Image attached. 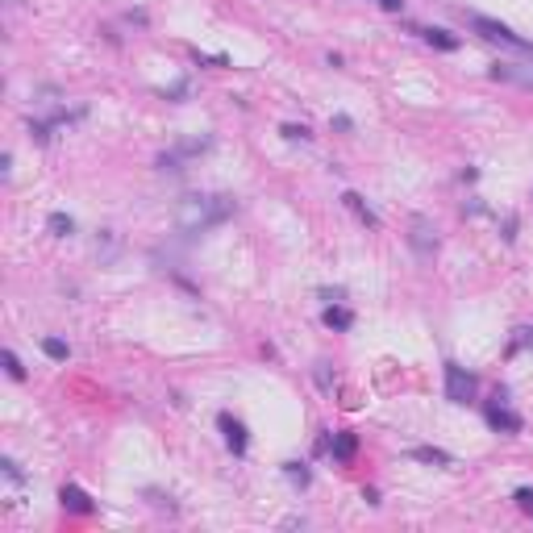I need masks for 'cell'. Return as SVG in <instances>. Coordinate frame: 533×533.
Listing matches in <instances>:
<instances>
[{"label": "cell", "mask_w": 533, "mask_h": 533, "mask_svg": "<svg viewBox=\"0 0 533 533\" xmlns=\"http://www.w3.org/2000/svg\"><path fill=\"white\" fill-rule=\"evenodd\" d=\"M471 30H475L479 38H488V42L513 46V50H529V54H533V42H525L521 34H513L504 21H491V17H479V13H475V17H471Z\"/></svg>", "instance_id": "obj_2"}, {"label": "cell", "mask_w": 533, "mask_h": 533, "mask_svg": "<svg viewBox=\"0 0 533 533\" xmlns=\"http://www.w3.org/2000/svg\"><path fill=\"white\" fill-rule=\"evenodd\" d=\"M421 38L429 46H438V50H458V38L450 30H421Z\"/></svg>", "instance_id": "obj_12"}, {"label": "cell", "mask_w": 533, "mask_h": 533, "mask_svg": "<svg viewBox=\"0 0 533 533\" xmlns=\"http://www.w3.org/2000/svg\"><path fill=\"white\" fill-rule=\"evenodd\" d=\"M233 217V200L229 196H209V192H192L183 196L176 209V221L183 233H204L213 225H221Z\"/></svg>", "instance_id": "obj_1"}, {"label": "cell", "mask_w": 533, "mask_h": 533, "mask_svg": "<svg viewBox=\"0 0 533 533\" xmlns=\"http://www.w3.org/2000/svg\"><path fill=\"white\" fill-rule=\"evenodd\" d=\"M355 450H358L355 434H338V438H333V458H338V462H350V458H355Z\"/></svg>", "instance_id": "obj_11"}, {"label": "cell", "mask_w": 533, "mask_h": 533, "mask_svg": "<svg viewBox=\"0 0 533 533\" xmlns=\"http://www.w3.org/2000/svg\"><path fill=\"white\" fill-rule=\"evenodd\" d=\"M379 4H384L388 13H400V8H404V0H379Z\"/></svg>", "instance_id": "obj_22"}, {"label": "cell", "mask_w": 533, "mask_h": 533, "mask_svg": "<svg viewBox=\"0 0 533 533\" xmlns=\"http://www.w3.org/2000/svg\"><path fill=\"white\" fill-rule=\"evenodd\" d=\"M283 475H288L296 488H309V471H305V462H283Z\"/></svg>", "instance_id": "obj_16"}, {"label": "cell", "mask_w": 533, "mask_h": 533, "mask_svg": "<svg viewBox=\"0 0 533 533\" xmlns=\"http://www.w3.org/2000/svg\"><path fill=\"white\" fill-rule=\"evenodd\" d=\"M0 467H4V475H8V479H13V484H21V479H25V475H21V467H17V462H13V458H4V462H0Z\"/></svg>", "instance_id": "obj_20"}, {"label": "cell", "mask_w": 533, "mask_h": 533, "mask_svg": "<svg viewBox=\"0 0 533 533\" xmlns=\"http://www.w3.org/2000/svg\"><path fill=\"white\" fill-rule=\"evenodd\" d=\"M491 75H496V80H517V84L533 88V67H513V63H500Z\"/></svg>", "instance_id": "obj_9"}, {"label": "cell", "mask_w": 533, "mask_h": 533, "mask_svg": "<svg viewBox=\"0 0 533 533\" xmlns=\"http://www.w3.org/2000/svg\"><path fill=\"white\" fill-rule=\"evenodd\" d=\"M217 425H221V434H225V446H229V450L242 458V454H246V425H242V421H233L229 412H221V417H217Z\"/></svg>", "instance_id": "obj_6"}, {"label": "cell", "mask_w": 533, "mask_h": 533, "mask_svg": "<svg viewBox=\"0 0 533 533\" xmlns=\"http://www.w3.org/2000/svg\"><path fill=\"white\" fill-rule=\"evenodd\" d=\"M325 325H329V329H350V325H355V312L342 309V305H329V309H325Z\"/></svg>", "instance_id": "obj_10"}, {"label": "cell", "mask_w": 533, "mask_h": 533, "mask_svg": "<svg viewBox=\"0 0 533 533\" xmlns=\"http://www.w3.org/2000/svg\"><path fill=\"white\" fill-rule=\"evenodd\" d=\"M46 225H50V233H54V238H67V233H75V221H71L67 213H50V217H46Z\"/></svg>", "instance_id": "obj_14"}, {"label": "cell", "mask_w": 533, "mask_h": 533, "mask_svg": "<svg viewBox=\"0 0 533 533\" xmlns=\"http://www.w3.org/2000/svg\"><path fill=\"white\" fill-rule=\"evenodd\" d=\"M59 500H63V508H67V513H80V517H88L92 508H96V504L88 500V491H84V488H75V484H63Z\"/></svg>", "instance_id": "obj_7"}, {"label": "cell", "mask_w": 533, "mask_h": 533, "mask_svg": "<svg viewBox=\"0 0 533 533\" xmlns=\"http://www.w3.org/2000/svg\"><path fill=\"white\" fill-rule=\"evenodd\" d=\"M283 137H292V142H305V137H309V125H283Z\"/></svg>", "instance_id": "obj_19"}, {"label": "cell", "mask_w": 533, "mask_h": 533, "mask_svg": "<svg viewBox=\"0 0 533 533\" xmlns=\"http://www.w3.org/2000/svg\"><path fill=\"white\" fill-rule=\"evenodd\" d=\"M513 500H517L525 513H533V491H529V488H517V496H513Z\"/></svg>", "instance_id": "obj_21"}, {"label": "cell", "mask_w": 533, "mask_h": 533, "mask_svg": "<svg viewBox=\"0 0 533 533\" xmlns=\"http://www.w3.org/2000/svg\"><path fill=\"white\" fill-rule=\"evenodd\" d=\"M521 346H533V329H517V338H513V346H508V355H517Z\"/></svg>", "instance_id": "obj_18"}, {"label": "cell", "mask_w": 533, "mask_h": 533, "mask_svg": "<svg viewBox=\"0 0 533 533\" xmlns=\"http://www.w3.org/2000/svg\"><path fill=\"white\" fill-rule=\"evenodd\" d=\"M42 350H46V358H54V362H67V342L63 338H42Z\"/></svg>", "instance_id": "obj_15"}, {"label": "cell", "mask_w": 533, "mask_h": 533, "mask_svg": "<svg viewBox=\"0 0 533 533\" xmlns=\"http://www.w3.org/2000/svg\"><path fill=\"white\" fill-rule=\"evenodd\" d=\"M342 204H346V209H350V213H355V217H358V221H362V225H371V229H379V217H375V213L367 209V200H362L358 192H346V196H342Z\"/></svg>", "instance_id": "obj_8"}, {"label": "cell", "mask_w": 533, "mask_h": 533, "mask_svg": "<svg viewBox=\"0 0 533 533\" xmlns=\"http://www.w3.org/2000/svg\"><path fill=\"white\" fill-rule=\"evenodd\" d=\"M484 417H488V425L496 434H521V417L517 412H508L504 404H488L484 408Z\"/></svg>", "instance_id": "obj_5"}, {"label": "cell", "mask_w": 533, "mask_h": 533, "mask_svg": "<svg viewBox=\"0 0 533 533\" xmlns=\"http://www.w3.org/2000/svg\"><path fill=\"white\" fill-rule=\"evenodd\" d=\"M412 458H417V462H434V467H446V462H450V454L438 450V446H417Z\"/></svg>", "instance_id": "obj_13"}, {"label": "cell", "mask_w": 533, "mask_h": 533, "mask_svg": "<svg viewBox=\"0 0 533 533\" xmlns=\"http://www.w3.org/2000/svg\"><path fill=\"white\" fill-rule=\"evenodd\" d=\"M408 242L417 246V255H434V250H438V229L425 221V217H412V233H408Z\"/></svg>", "instance_id": "obj_4"}, {"label": "cell", "mask_w": 533, "mask_h": 533, "mask_svg": "<svg viewBox=\"0 0 533 533\" xmlns=\"http://www.w3.org/2000/svg\"><path fill=\"white\" fill-rule=\"evenodd\" d=\"M446 396L454 400V404H467V400L475 396V375H467L458 362H446Z\"/></svg>", "instance_id": "obj_3"}, {"label": "cell", "mask_w": 533, "mask_h": 533, "mask_svg": "<svg viewBox=\"0 0 533 533\" xmlns=\"http://www.w3.org/2000/svg\"><path fill=\"white\" fill-rule=\"evenodd\" d=\"M4 371H8L13 379H25V367H21V358L13 355V350H4Z\"/></svg>", "instance_id": "obj_17"}]
</instances>
